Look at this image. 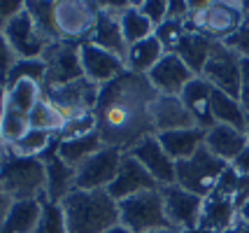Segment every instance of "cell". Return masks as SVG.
<instances>
[{
	"label": "cell",
	"mask_w": 249,
	"mask_h": 233,
	"mask_svg": "<svg viewBox=\"0 0 249 233\" xmlns=\"http://www.w3.org/2000/svg\"><path fill=\"white\" fill-rule=\"evenodd\" d=\"M42 212V200H14L0 233H33Z\"/></svg>",
	"instance_id": "29"
},
{
	"label": "cell",
	"mask_w": 249,
	"mask_h": 233,
	"mask_svg": "<svg viewBox=\"0 0 249 233\" xmlns=\"http://www.w3.org/2000/svg\"><path fill=\"white\" fill-rule=\"evenodd\" d=\"M159 143L163 144V149L168 152V156L177 161H184L189 156H194L203 144H205V131L203 128H182V131H168V133H156Z\"/></svg>",
	"instance_id": "24"
},
{
	"label": "cell",
	"mask_w": 249,
	"mask_h": 233,
	"mask_svg": "<svg viewBox=\"0 0 249 233\" xmlns=\"http://www.w3.org/2000/svg\"><path fill=\"white\" fill-rule=\"evenodd\" d=\"M0 149H2V152H7V144H5V140H2V133H0Z\"/></svg>",
	"instance_id": "55"
},
{
	"label": "cell",
	"mask_w": 249,
	"mask_h": 233,
	"mask_svg": "<svg viewBox=\"0 0 249 233\" xmlns=\"http://www.w3.org/2000/svg\"><path fill=\"white\" fill-rule=\"evenodd\" d=\"M212 119L214 124L233 126V128L247 133V110L242 108L240 98H233L217 89H212Z\"/></svg>",
	"instance_id": "28"
},
{
	"label": "cell",
	"mask_w": 249,
	"mask_h": 233,
	"mask_svg": "<svg viewBox=\"0 0 249 233\" xmlns=\"http://www.w3.org/2000/svg\"><path fill=\"white\" fill-rule=\"evenodd\" d=\"M26 12L33 17L35 26L49 42H58V35L54 28V2H37V0H23Z\"/></svg>",
	"instance_id": "35"
},
{
	"label": "cell",
	"mask_w": 249,
	"mask_h": 233,
	"mask_svg": "<svg viewBox=\"0 0 249 233\" xmlns=\"http://www.w3.org/2000/svg\"><path fill=\"white\" fill-rule=\"evenodd\" d=\"M124 154H130L135 161H140L142 168H144L161 187L175 184V161L168 156V152L163 149V144L159 143L156 135L142 138L140 143H135L128 152H124Z\"/></svg>",
	"instance_id": "14"
},
{
	"label": "cell",
	"mask_w": 249,
	"mask_h": 233,
	"mask_svg": "<svg viewBox=\"0 0 249 233\" xmlns=\"http://www.w3.org/2000/svg\"><path fill=\"white\" fill-rule=\"evenodd\" d=\"M79 63H82V75L93 82L98 87H105L107 82L119 77L126 70V63L119 56L109 54L100 47L91 45V42H82L79 45Z\"/></svg>",
	"instance_id": "16"
},
{
	"label": "cell",
	"mask_w": 249,
	"mask_h": 233,
	"mask_svg": "<svg viewBox=\"0 0 249 233\" xmlns=\"http://www.w3.org/2000/svg\"><path fill=\"white\" fill-rule=\"evenodd\" d=\"M247 135H249V112H247Z\"/></svg>",
	"instance_id": "57"
},
{
	"label": "cell",
	"mask_w": 249,
	"mask_h": 233,
	"mask_svg": "<svg viewBox=\"0 0 249 233\" xmlns=\"http://www.w3.org/2000/svg\"><path fill=\"white\" fill-rule=\"evenodd\" d=\"M238 224H245V226H249V200L238 210Z\"/></svg>",
	"instance_id": "49"
},
{
	"label": "cell",
	"mask_w": 249,
	"mask_h": 233,
	"mask_svg": "<svg viewBox=\"0 0 249 233\" xmlns=\"http://www.w3.org/2000/svg\"><path fill=\"white\" fill-rule=\"evenodd\" d=\"M105 233H130V231H128V229H124L121 224H117V226H112V229H109V231H105Z\"/></svg>",
	"instance_id": "52"
},
{
	"label": "cell",
	"mask_w": 249,
	"mask_h": 233,
	"mask_svg": "<svg viewBox=\"0 0 249 233\" xmlns=\"http://www.w3.org/2000/svg\"><path fill=\"white\" fill-rule=\"evenodd\" d=\"M12 205H14V198H12L10 194L5 191V187L0 184V226L5 224V219H7V215H10Z\"/></svg>",
	"instance_id": "48"
},
{
	"label": "cell",
	"mask_w": 249,
	"mask_h": 233,
	"mask_svg": "<svg viewBox=\"0 0 249 233\" xmlns=\"http://www.w3.org/2000/svg\"><path fill=\"white\" fill-rule=\"evenodd\" d=\"M196 75L186 68V63L173 52H165L161 61L149 70V84L154 87V91L159 96H179L184 87L194 79Z\"/></svg>",
	"instance_id": "15"
},
{
	"label": "cell",
	"mask_w": 249,
	"mask_h": 233,
	"mask_svg": "<svg viewBox=\"0 0 249 233\" xmlns=\"http://www.w3.org/2000/svg\"><path fill=\"white\" fill-rule=\"evenodd\" d=\"M19 58H17V54L12 52L10 42H7V37L0 33V84L5 87L7 84V77H10V70L14 68V63H17ZM7 89V87H5Z\"/></svg>",
	"instance_id": "42"
},
{
	"label": "cell",
	"mask_w": 249,
	"mask_h": 233,
	"mask_svg": "<svg viewBox=\"0 0 249 233\" xmlns=\"http://www.w3.org/2000/svg\"><path fill=\"white\" fill-rule=\"evenodd\" d=\"M161 194L170 229L179 233L198 229V219H200V210H203V198L200 196L182 189L179 184L161 187Z\"/></svg>",
	"instance_id": "10"
},
{
	"label": "cell",
	"mask_w": 249,
	"mask_h": 233,
	"mask_svg": "<svg viewBox=\"0 0 249 233\" xmlns=\"http://www.w3.org/2000/svg\"><path fill=\"white\" fill-rule=\"evenodd\" d=\"M121 156H124V152L105 147L91 159H87L82 166L77 168L75 189H82V191H100V189H105L107 191V187L114 182L117 173H119Z\"/></svg>",
	"instance_id": "11"
},
{
	"label": "cell",
	"mask_w": 249,
	"mask_h": 233,
	"mask_svg": "<svg viewBox=\"0 0 249 233\" xmlns=\"http://www.w3.org/2000/svg\"><path fill=\"white\" fill-rule=\"evenodd\" d=\"M33 233H68L65 215H63L61 203H49V200H44L40 219H37V226H35Z\"/></svg>",
	"instance_id": "36"
},
{
	"label": "cell",
	"mask_w": 249,
	"mask_h": 233,
	"mask_svg": "<svg viewBox=\"0 0 249 233\" xmlns=\"http://www.w3.org/2000/svg\"><path fill=\"white\" fill-rule=\"evenodd\" d=\"M56 135H49L44 131H37V128H28V133L23 135L21 140H17L14 144L7 147V152L14 156H42L49 144L54 143Z\"/></svg>",
	"instance_id": "34"
},
{
	"label": "cell",
	"mask_w": 249,
	"mask_h": 233,
	"mask_svg": "<svg viewBox=\"0 0 249 233\" xmlns=\"http://www.w3.org/2000/svg\"><path fill=\"white\" fill-rule=\"evenodd\" d=\"M98 21V2L91 0H56L54 28L58 40L65 42H87Z\"/></svg>",
	"instance_id": "7"
},
{
	"label": "cell",
	"mask_w": 249,
	"mask_h": 233,
	"mask_svg": "<svg viewBox=\"0 0 249 233\" xmlns=\"http://www.w3.org/2000/svg\"><path fill=\"white\" fill-rule=\"evenodd\" d=\"M28 128H31L28 114H23L21 110L7 105L5 112H2V117H0V133H2L5 144L10 147V144H14L17 140H21L23 135L28 133Z\"/></svg>",
	"instance_id": "33"
},
{
	"label": "cell",
	"mask_w": 249,
	"mask_h": 233,
	"mask_svg": "<svg viewBox=\"0 0 249 233\" xmlns=\"http://www.w3.org/2000/svg\"><path fill=\"white\" fill-rule=\"evenodd\" d=\"M119 26H121V33L126 37V45H138L142 40L152 37L154 35V28L152 23L147 21V17L138 10V2H130L126 10L119 14Z\"/></svg>",
	"instance_id": "30"
},
{
	"label": "cell",
	"mask_w": 249,
	"mask_h": 233,
	"mask_svg": "<svg viewBox=\"0 0 249 233\" xmlns=\"http://www.w3.org/2000/svg\"><path fill=\"white\" fill-rule=\"evenodd\" d=\"M61 208L65 215L68 233H105L119 224V203L105 189H72L61 200Z\"/></svg>",
	"instance_id": "2"
},
{
	"label": "cell",
	"mask_w": 249,
	"mask_h": 233,
	"mask_svg": "<svg viewBox=\"0 0 249 233\" xmlns=\"http://www.w3.org/2000/svg\"><path fill=\"white\" fill-rule=\"evenodd\" d=\"M100 149H105V144L100 140V135L93 133L79 135V138H70V140H56V154L63 159L70 168H79L87 159L98 154Z\"/></svg>",
	"instance_id": "26"
},
{
	"label": "cell",
	"mask_w": 249,
	"mask_h": 233,
	"mask_svg": "<svg viewBox=\"0 0 249 233\" xmlns=\"http://www.w3.org/2000/svg\"><path fill=\"white\" fill-rule=\"evenodd\" d=\"M238 179H240L238 173H235L231 166H226V170L221 173V178H219L217 187H214L212 194H219V196H226V198L233 200V194H235V187H238Z\"/></svg>",
	"instance_id": "43"
},
{
	"label": "cell",
	"mask_w": 249,
	"mask_h": 233,
	"mask_svg": "<svg viewBox=\"0 0 249 233\" xmlns=\"http://www.w3.org/2000/svg\"><path fill=\"white\" fill-rule=\"evenodd\" d=\"M226 233H249V226H245V224H235V226Z\"/></svg>",
	"instance_id": "51"
},
{
	"label": "cell",
	"mask_w": 249,
	"mask_h": 233,
	"mask_svg": "<svg viewBox=\"0 0 249 233\" xmlns=\"http://www.w3.org/2000/svg\"><path fill=\"white\" fill-rule=\"evenodd\" d=\"M93 131H96V117H93V112H87V114H77V117L65 119L56 140H70V138H79V135L93 133Z\"/></svg>",
	"instance_id": "39"
},
{
	"label": "cell",
	"mask_w": 249,
	"mask_h": 233,
	"mask_svg": "<svg viewBox=\"0 0 249 233\" xmlns=\"http://www.w3.org/2000/svg\"><path fill=\"white\" fill-rule=\"evenodd\" d=\"M21 10H23V0H0V33L12 21V17H17Z\"/></svg>",
	"instance_id": "44"
},
{
	"label": "cell",
	"mask_w": 249,
	"mask_h": 233,
	"mask_svg": "<svg viewBox=\"0 0 249 233\" xmlns=\"http://www.w3.org/2000/svg\"><path fill=\"white\" fill-rule=\"evenodd\" d=\"M149 233H179V231H175V229H156V231H149Z\"/></svg>",
	"instance_id": "53"
},
{
	"label": "cell",
	"mask_w": 249,
	"mask_h": 233,
	"mask_svg": "<svg viewBox=\"0 0 249 233\" xmlns=\"http://www.w3.org/2000/svg\"><path fill=\"white\" fill-rule=\"evenodd\" d=\"M87 42L105 49L109 54L119 56L121 61L126 63V56H128V45H126V37L121 33L119 26V14H112L98 7V21L93 26V33L89 35Z\"/></svg>",
	"instance_id": "21"
},
{
	"label": "cell",
	"mask_w": 249,
	"mask_h": 233,
	"mask_svg": "<svg viewBox=\"0 0 249 233\" xmlns=\"http://www.w3.org/2000/svg\"><path fill=\"white\" fill-rule=\"evenodd\" d=\"M240 103L249 112V58H242V77H240Z\"/></svg>",
	"instance_id": "45"
},
{
	"label": "cell",
	"mask_w": 249,
	"mask_h": 233,
	"mask_svg": "<svg viewBox=\"0 0 249 233\" xmlns=\"http://www.w3.org/2000/svg\"><path fill=\"white\" fill-rule=\"evenodd\" d=\"M2 35L7 37L12 52L17 54V58H21V61L23 58H42L44 49L52 45V42L40 33V28L35 26L33 17L26 12V7H23L17 17H12V21L5 26Z\"/></svg>",
	"instance_id": "13"
},
{
	"label": "cell",
	"mask_w": 249,
	"mask_h": 233,
	"mask_svg": "<svg viewBox=\"0 0 249 233\" xmlns=\"http://www.w3.org/2000/svg\"><path fill=\"white\" fill-rule=\"evenodd\" d=\"M7 108V89L0 84V117H2V112Z\"/></svg>",
	"instance_id": "50"
},
{
	"label": "cell",
	"mask_w": 249,
	"mask_h": 233,
	"mask_svg": "<svg viewBox=\"0 0 249 233\" xmlns=\"http://www.w3.org/2000/svg\"><path fill=\"white\" fill-rule=\"evenodd\" d=\"M191 10V31H198L212 42H224L240 28L245 21V7L242 2H228V0H198L189 2Z\"/></svg>",
	"instance_id": "4"
},
{
	"label": "cell",
	"mask_w": 249,
	"mask_h": 233,
	"mask_svg": "<svg viewBox=\"0 0 249 233\" xmlns=\"http://www.w3.org/2000/svg\"><path fill=\"white\" fill-rule=\"evenodd\" d=\"M0 184L14 200H47V173L40 156H14L7 152Z\"/></svg>",
	"instance_id": "3"
},
{
	"label": "cell",
	"mask_w": 249,
	"mask_h": 233,
	"mask_svg": "<svg viewBox=\"0 0 249 233\" xmlns=\"http://www.w3.org/2000/svg\"><path fill=\"white\" fill-rule=\"evenodd\" d=\"M44 98L42 84L33 82V79H19L12 82L7 87V105L21 110L23 114H31V110Z\"/></svg>",
	"instance_id": "31"
},
{
	"label": "cell",
	"mask_w": 249,
	"mask_h": 233,
	"mask_svg": "<svg viewBox=\"0 0 249 233\" xmlns=\"http://www.w3.org/2000/svg\"><path fill=\"white\" fill-rule=\"evenodd\" d=\"M42 61H44L42 91L56 89V87H63V84H70L75 79L84 77L82 75V63H79V42H65V40L52 42L44 49Z\"/></svg>",
	"instance_id": "8"
},
{
	"label": "cell",
	"mask_w": 249,
	"mask_h": 233,
	"mask_svg": "<svg viewBox=\"0 0 249 233\" xmlns=\"http://www.w3.org/2000/svg\"><path fill=\"white\" fill-rule=\"evenodd\" d=\"M138 10L147 17V21L154 28H159L168 21V0H142V2H138Z\"/></svg>",
	"instance_id": "40"
},
{
	"label": "cell",
	"mask_w": 249,
	"mask_h": 233,
	"mask_svg": "<svg viewBox=\"0 0 249 233\" xmlns=\"http://www.w3.org/2000/svg\"><path fill=\"white\" fill-rule=\"evenodd\" d=\"M154 189H161V184L142 168L140 161H135L130 154H124L121 156L119 173H117L114 182L107 187V194L119 203V200L130 198V196H135V194L154 191Z\"/></svg>",
	"instance_id": "17"
},
{
	"label": "cell",
	"mask_w": 249,
	"mask_h": 233,
	"mask_svg": "<svg viewBox=\"0 0 249 233\" xmlns=\"http://www.w3.org/2000/svg\"><path fill=\"white\" fill-rule=\"evenodd\" d=\"M247 200H249V178L240 175L238 187H235V194H233V205H235V208L240 210V208H242Z\"/></svg>",
	"instance_id": "46"
},
{
	"label": "cell",
	"mask_w": 249,
	"mask_h": 233,
	"mask_svg": "<svg viewBox=\"0 0 249 233\" xmlns=\"http://www.w3.org/2000/svg\"><path fill=\"white\" fill-rule=\"evenodd\" d=\"M247 144H249V135L245 131L233 128V126L214 124L212 128L205 131V147L217 159H221L224 163H231Z\"/></svg>",
	"instance_id": "23"
},
{
	"label": "cell",
	"mask_w": 249,
	"mask_h": 233,
	"mask_svg": "<svg viewBox=\"0 0 249 233\" xmlns=\"http://www.w3.org/2000/svg\"><path fill=\"white\" fill-rule=\"evenodd\" d=\"M165 56V47L161 45V40L152 35L147 40H142L138 45H130L128 47V56H126V70L135 72V75H149L159 61Z\"/></svg>",
	"instance_id": "27"
},
{
	"label": "cell",
	"mask_w": 249,
	"mask_h": 233,
	"mask_svg": "<svg viewBox=\"0 0 249 233\" xmlns=\"http://www.w3.org/2000/svg\"><path fill=\"white\" fill-rule=\"evenodd\" d=\"M19 79H33L37 84H44V61L42 58H19L14 68L10 70V77H7V84L10 87L12 82H19Z\"/></svg>",
	"instance_id": "37"
},
{
	"label": "cell",
	"mask_w": 249,
	"mask_h": 233,
	"mask_svg": "<svg viewBox=\"0 0 249 233\" xmlns=\"http://www.w3.org/2000/svg\"><path fill=\"white\" fill-rule=\"evenodd\" d=\"M191 31V23L189 21H177V19H168V21L159 26L154 35L161 40V45L165 47V52H175V47L179 45V40Z\"/></svg>",
	"instance_id": "38"
},
{
	"label": "cell",
	"mask_w": 249,
	"mask_h": 233,
	"mask_svg": "<svg viewBox=\"0 0 249 233\" xmlns=\"http://www.w3.org/2000/svg\"><path fill=\"white\" fill-rule=\"evenodd\" d=\"M40 159L44 161V173H47V200L49 203H61L75 189L77 170L70 168L61 156L56 154V138Z\"/></svg>",
	"instance_id": "19"
},
{
	"label": "cell",
	"mask_w": 249,
	"mask_h": 233,
	"mask_svg": "<svg viewBox=\"0 0 249 233\" xmlns=\"http://www.w3.org/2000/svg\"><path fill=\"white\" fill-rule=\"evenodd\" d=\"M238 224V208L233 200L219 194H210L203 198V210L198 219V229L207 233H226Z\"/></svg>",
	"instance_id": "20"
},
{
	"label": "cell",
	"mask_w": 249,
	"mask_h": 233,
	"mask_svg": "<svg viewBox=\"0 0 249 233\" xmlns=\"http://www.w3.org/2000/svg\"><path fill=\"white\" fill-rule=\"evenodd\" d=\"M210 82V87L224 91L233 98H240V77H242V56L235 54L224 42H214L210 58L205 63L203 75Z\"/></svg>",
	"instance_id": "9"
},
{
	"label": "cell",
	"mask_w": 249,
	"mask_h": 233,
	"mask_svg": "<svg viewBox=\"0 0 249 233\" xmlns=\"http://www.w3.org/2000/svg\"><path fill=\"white\" fill-rule=\"evenodd\" d=\"M224 45L231 47L242 58H249V17H245V21L240 23V28L228 40H224Z\"/></svg>",
	"instance_id": "41"
},
{
	"label": "cell",
	"mask_w": 249,
	"mask_h": 233,
	"mask_svg": "<svg viewBox=\"0 0 249 233\" xmlns=\"http://www.w3.org/2000/svg\"><path fill=\"white\" fill-rule=\"evenodd\" d=\"M28 122H31V128L44 131V133H49V135H58L61 128H63V124H65V117L56 105H52L47 98H42L31 110Z\"/></svg>",
	"instance_id": "32"
},
{
	"label": "cell",
	"mask_w": 249,
	"mask_h": 233,
	"mask_svg": "<svg viewBox=\"0 0 249 233\" xmlns=\"http://www.w3.org/2000/svg\"><path fill=\"white\" fill-rule=\"evenodd\" d=\"M212 40L205 37L203 33H198V31H189V33L179 40V45L175 47L173 54H177L182 61L186 63V68L194 72L196 77H200L203 75V70H205V63L207 58H210V52H212Z\"/></svg>",
	"instance_id": "25"
},
{
	"label": "cell",
	"mask_w": 249,
	"mask_h": 233,
	"mask_svg": "<svg viewBox=\"0 0 249 233\" xmlns=\"http://www.w3.org/2000/svg\"><path fill=\"white\" fill-rule=\"evenodd\" d=\"M156 96L159 93L154 91L149 79L130 70H124L119 77L100 87L93 117L96 133L100 135L103 144L128 152L142 138L156 135L149 114Z\"/></svg>",
	"instance_id": "1"
},
{
	"label": "cell",
	"mask_w": 249,
	"mask_h": 233,
	"mask_svg": "<svg viewBox=\"0 0 249 233\" xmlns=\"http://www.w3.org/2000/svg\"><path fill=\"white\" fill-rule=\"evenodd\" d=\"M228 166L233 168L238 175H245V178H249V144L245 147V149H242V152H240L238 156H235V159H233V161H231V163H228Z\"/></svg>",
	"instance_id": "47"
},
{
	"label": "cell",
	"mask_w": 249,
	"mask_h": 233,
	"mask_svg": "<svg viewBox=\"0 0 249 233\" xmlns=\"http://www.w3.org/2000/svg\"><path fill=\"white\" fill-rule=\"evenodd\" d=\"M184 233H207V231H200V229H194V231H184Z\"/></svg>",
	"instance_id": "56"
},
{
	"label": "cell",
	"mask_w": 249,
	"mask_h": 233,
	"mask_svg": "<svg viewBox=\"0 0 249 233\" xmlns=\"http://www.w3.org/2000/svg\"><path fill=\"white\" fill-rule=\"evenodd\" d=\"M179 98L184 103V108L189 114L194 117V122L198 128H212L214 119H212V87L205 77H194L184 87V91L179 93Z\"/></svg>",
	"instance_id": "22"
},
{
	"label": "cell",
	"mask_w": 249,
	"mask_h": 233,
	"mask_svg": "<svg viewBox=\"0 0 249 233\" xmlns=\"http://www.w3.org/2000/svg\"><path fill=\"white\" fill-rule=\"evenodd\" d=\"M152 124L156 133H168V131H182V128H194L196 122L184 108L179 96H156L149 108Z\"/></svg>",
	"instance_id": "18"
},
{
	"label": "cell",
	"mask_w": 249,
	"mask_h": 233,
	"mask_svg": "<svg viewBox=\"0 0 249 233\" xmlns=\"http://www.w3.org/2000/svg\"><path fill=\"white\" fill-rule=\"evenodd\" d=\"M5 156H7V152H2V149H0V170H2V163H5Z\"/></svg>",
	"instance_id": "54"
},
{
	"label": "cell",
	"mask_w": 249,
	"mask_h": 233,
	"mask_svg": "<svg viewBox=\"0 0 249 233\" xmlns=\"http://www.w3.org/2000/svg\"><path fill=\"white\" fill-rule=\"evenodd\" d=\"M226 166L228 163L217 159L203 144L194 156L175 163V184H179L182 189L191 191V194L200 196V198H207L214 191V187H217L221 173L226 170Z\"/></svg>",
	"instance_id": "5"
},
{
	"label": "cell",
	"mask_w": 249,
	"mask_h": 233,
	"mask_svg": "<svg viewBox=\"0 0 249 233\" xmlns=\"http://www.w3.org/2000/svg\"><path fill=\"white\" fill-rule=\"evenodd\" d=\"M119 224L130 233H149L156 229H170L161 189L142 191L119 200Z\"/></svg>",
	"instance_id": "6"
},
{
	"label": "cell",
	"mask_w": 249,
	"mask_h": 233,
	"mask_svg": "<svg viewBox=\"0 0 249 233\" xmlns=\"http://www.w3.org/2000/svg\"><path fill=\"white\" fill-rule=\"evenodd\" d=\"M98 93H100L98 84L89 82L87 77H79L75 82H70V84L56 87V89H47L44 91V98L63 112L65 119H70V117H77V114L93 112Z\"/></svg>",
	"instance_id": "12"
}]
</instances>
